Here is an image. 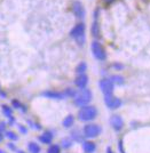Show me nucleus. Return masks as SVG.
Instances as JSON below:
<instances>
[{
	"label": "nucleus",
	"mask_w": 150,
	"mask_h": 153,
	"mask_svg": "<svg viewBox=\"0 0 150 153\" xmlns=\"http://www.w3.org/2000/svg\"><path fill=\"white\" fill-rule=\"evenodd\" d=\"M92 92L87 88H84V89H80L78 92H76L75 95H74V102L77 106H86L88 105V103L92 101Z\"/></svg>",
	"instance_id": "1"
},
{
	"label": "nucleus",
	"mask_w": 150,
	"mask_h": 153,
	"mask_svg": "<svg viewBox=\"0 0 150 153\" xmlns=\"http://www.w3.org/2000/svg\"><path fill=\"white\" fill-rule=\"evenodd\" d=\"M98 116V110L95 106H90V105H86L83 106L82 109L79 110L78 112V118L80 121H92L93 119H95Z\"/></svg>",
	"instance_id": "2"
},
{
	"label": "nucleus",
	"mask_w": 150,
	"mask_h": 153,
	"mask_svg": "<svg viewBox=\"0 0 150 153\" xmlns=\"http://www.w3.org/2000/svg\"><path fill=\"white\" fill-rule=\"evenodd\" d=\"M70 37L74 38L79 46H84L85 40H86V38H85V24L78 23L75 28L70 31Z\"/></svg>",
	"instance_id": "3"
},
{
	"label": "nucleus",
	"mask_w": 150,
	"mask_h": 153,
	"mask_svg": "<svg viewBox=\"0 0 150 153\" xmlns=\"http://www.w3.org/2000/svg\"><path fill=\"white\" fill-rule=\"evenodd\" d=\"M90 49L93 53V56L99 61H104L107 59V54L105 51L103 49V47L101 46V44L99 41H93L90 45Z\"/></svg>",
	"instance_id": "4"
},
{
	"label": "nucleus",
	"mask_w": 150,
	"mask_h": 153,
	"mask_svg": "<svg viewBox=\"0 0 150 153\" xmlns=\"http://www.w3.org/2000/svg\"><path fill=\"white\" fill-rule=\"evenodd\" d=\"M101 127L98 124H86L84 127V136L87 138H94L100 135Z\"/></svg>",
	"instance_id": "5"
},
{
	"label": "nucleus",
	"mask_w": 150,
	"mask_h": 153,
	"mask_svg": "<svg viewBox=\"0 0 150 153\" xmlns=\"http://www.w3.org/2000/svg\"><path fill=\"white\" fill-rule=\"evenodd\" d=\"M104 103L105 105L110 110H116L121 106V100L111 95H104Z\"/></svg>",
	"instance_id": "6"
},
{
	"label": "nucleus",
	"mask_w": 150,
	"mask_h": 153,
	"mask_svg": "<svg viewBox=\"0 0 150 153\" xmlns=\"http://www.w3.org/2000/svg\"><path fill=\"white\" fill-rule=\"evenodd\" d=\"M101 92L104 95H111L113 92V82L110 79H102L99 82Z\"/></svg>",
	"instance_id": "7"
},
{
	"label": "nucleus",
	"mask_w": 150,
	"mask_h": 153,
	"mask_svg": "<svg viewBox=\"0 0 150 153\" xmlns=\"http://www.w3.org/2000/svg\"><path fill=\"white\" fill-rule=\"evenodd\" d=\"M41 96L47 97L49 100H56V101H61L65 98L64 93H60V92H54V90H46L44 93H41Z\"/></svg>",
	"instance_id": "8"
},
{
	"label": "nucleus",
	"mask_w": 150,
	"mask_h": 153,
	"mask_svg": "<svg viewBox=\"0 0 150 153\" xmlns=\"http://www.w3.org/2000/svg\"><path fill=\"white\" fill-rule=\"evenodd\" d=\"M72 12H74L76 17H78V18L85 17V8L80 1H75L72 4Z\"/></svg>",
	"instance_id": "9"
},
{
	"label": "nucleus",
	"mask_w": 150,
	"mask_h": 153,
	"mask_svg": "<svg viewBox=\"0 0 150 153\" xmlns=\"http://www.w3.org/2000/svg\"><path fill=\"white\" fill-rule=\"evenodd\" d=\"M110 124H111V127L116 131H119L124 127V120H123V118L120 117V116L116 114V116H112V117L110 118Z\"/></svg>",
	"instance_id": "10"
},
{
	"label": "nucleus",
	"mask_w": 150,
	"mask_h": 153,
	"mask_svg": "<svg viewBox=\"0 0 150 153\" xmlns=\"http://www.w3.org/2000/svg\"><path fill=\"white\" fill-rule=\"evenodd\" d=\"M99 13H100V9H96L95 12H94V21H93V24H92V29H90V32H92V34L93 37H95V38H98L100 37V26H99Z\"/></svg>",
	"instance_id": "11"
},
{
	"label": "nucleus",
	"mask_w": 150,
	"mask_h": 153,
	"mask_svg": "<svg viewBox=\"0 0 150 153\" xmlns=\"http://www.w3.org/2000/svg\"><path fill=\"white\" fill-rule=\"evenodd\" d=\"M87 83H88V77L86 74H79L75 80V85L78 88H80V89L86 88Z\"/></svg>",
	"instance_id": "12"
},
{
	"label": "nucleus",
	"mask_w": 150,
	"mask_h": 153,
	"mask_svg": "<svg viewBox=\"0 0 150 153\" xmlns=\"http://www.w3.org/2000/svg\"><path fill=\"white\" fill-rule=\"evenodd\" d=\"M53 139V134L51 131H45L43 135L39 136V141L44 144H51Z\"/></svg>",
	"instance_id": "13"
},
{
	"label": "nucleus",
	"mask_w": 150,
	"mask_h": 153,
	"mask_svg": "<svg viewBox=\"0 0 150 153\" xmlns=\"http://www.w3.org/2000/svg\"><path fill=\"white\" fill-rule=\"evenodd\" d=\"M83 150L85 153H94L96 150V145L93 142H84Z\"/></svg>",
	"instance_id": "14"
},
{
	"label": "nucleus",
	"mask_w": 150,
	"mask_h": 153,
	"mask_svg": "<svg viewBox=\"0 0 150 153\" xmlns=\"http://www.w3.org/2000/svg\"><path fill=\"white\" fill-rule=\"evenodd\" d=\"M2 112H4V114H5L6 117L9 118V122H10V124L15 122V119L13 118V111H12V109H10L9 106L2 105Z\"/></svg>",
	"instance_id": "15"
},
{
	"label": "nucleus",
	"mask_w": 150,
	"mask_h": 153,
	"mask_svg": "<svg viewBox=\"0 0 150 153\" xmlns=\"http://www.w3.org/2000/svg\"><path fill=\"white\" fill-rule=\"evenodd\" d=\"M75 122V118L74 116H71V114H69L67 118H64V120L62 121V124H63V127H65V128H70L72 124Z\"/></svg>",
	"instance_id": "16"
},
{
	"label": "nucleus",
	"mask_w": 150,
	"mask_h": 153,
	"mask_svg": "<svg viewBox=\"0 0 150 153\" xmlns=\"http://www.w3.org/2000/svg\"><path fill=\"white\" fill-rule=\"evenodd\" d=\"M86 70H87V64H86L85 62H80V63L77 65V67H76V72H77L78 75H79V74H85Z\"/></svg>",
	"instance_id": "17"
},
{
	"label": "nucleus",
	"mask_w": 150,
	"mask_h": 153,
	"mask_svg": "<svg viewBox=\"0 0 150 153\" xmlns=\"http://www.w3.org/2000/svg\"><path fill=\"white\" fill-rule=\"evenodd\" d=\"M28 149H29L30 153H40V146L38 145L37 143H35V142H31V143H29Z\"/></svg>",
	"instance_id": "18"
},
{
	"label": "nucleus",
	"mask_w": 150,
	"mask_h": 153,
	"mask_svg": "<svg viewBox=\"0 0 150 153\" xmlns=\"http://www.w3.org/2000/svg\"><path fill=\"white\" fill-rule=\"evenodd\" d=\"M110 80L113 82V85L116 83V85H123L124 83V78L121 77V75H118V74H116V75H112L111 78H110Z\"/></svg>",
	"instance_id": "19"
},
{
	"label": "nucleus",
	"mask_w": 150,
	"mask_h": 153,
	"mask_svg": "<svg viewBox=\"0 0 150 153\" xmlns=\"http://www.w3.org/2000/svg\"><path fill=\"white\" fill-rule=\"evenodd\" d=\"M12 104H13L14 109H20L21 111H23V112H25V111H26V110H25V106H23L22 104L18 102L17 100H13V101H12Z\"/></svg>",
	"instance_id": "20"
},
{
	"label": "nucleus",
	"mask_w": 150,
	"mask_h": 153,
	"mask_svg": "<svg viewBox=\"0 0 150 153\" xmlns=\"http://www.w3.org/2000/svg\"><path fill=\"white\" fill-rule=\"evenodd\" d=\"M47 153H60V146L54 144V145H51L49 149L47 150Z\"/></svg>",
	"instance_id": "21"
},
{
	"label": "nucleus",
	"mask_w": 150,
	"mask_h": 153,
	"mask_svg": "<svg viewBox=\"0 0 150 153\" xmlns=\"http://www.w3.org/2000/svg\"><path fill=\"white\" fill-rule=\"evenodd\" d=\"M61 144H62V146H63L64 149H69L70 146L72 145V142H71L70 138H63L62 142H61Z\"/></svg>",
	"instance_id": "22"
},
{
	"label": "nucleus",
	"mask_w": 150,
	"mask_h": 153,
	"mask_svg": "<svg viewBox=\"0 0 150 153\" xmlns=\"http://www.w3.org/2000/svg\"><path fill=\"white\" fill-rule=\"evenodd\" d=\"M6 136L9 139H12V141H17L18 139V136L16 135L14 131H6Z\"/></svg>",
	"instance_id": "23"
},
{
	"label": "nucleus",
	"mask_w": 150,
	"mask_h": 153,
	"mask_svg": "<svg viewBox=\"0 0 150 153\" xmlns=\"http://www.w3.org/2000/svg\"><path fill=\"white\" fill-rule=\"evenodd\" d=\"M71 136H72V138L75 139V141H77V142H82V135L79 134V131H72V134H71Z\"/></svg>",
	"instance_id": "24"
},
{
	"label": "nucleus",
	"mask_w": 150,
	"mask_h": 153,
	"mask_svg": "<svg viewBox=\"0 0 150 153\" xmlns=\"http://www.w3.org/2000/svg\"><path fill=\"white\" fill-rule=\"evenodd\" d=\"M75 93H76V90H74V89H67L65 92H64V95H65V97L67 96H70V97H74V95H75Z\"/></svg>",
	"instance_id": "25"
},
{
	"label": "nucleus",
	"mask_w": 150,
	"mask_h": 153,
	"mask_svg": "<svg viewBox=\"0 0 150 153\" xmlns=\"http://www.w3.org/2000/svg\"><path fill=\"white\" fill-rule=\"evenodd\" d=\"M29 124H30L31 126H32V127H31V128H33V129H40V128H41V127H40V126H39V124H35V122H32V121H29Z\"/></svg>",
	"instance_id": "26"
},
{
	"label": "nucleus",
	"mask_w": 150,
	"mask_h": 153,
	"mask_svg": "<svg viewBox=\"0 0 150 153\" xmlns=\"http://www.w3.org/2000/svg\"><path fill=\"white\" fill-rule=\"evenodd\" d=\"M18 129H20V131L23 133V134H26V133H28V129H26L24 126H18Z\"/></svg>",
	"instance_id": "27"
},
{
	"label": "nucleus",
	"mask_w": 150,
	"mask_h": 153,
	"mask_svg": "<svg viewBox=\"0 0 150 153\" xmlns=\"http://www.w3.org/2000/svg\"><path fill=\"white\" fill-rule=\"evenodd\" d=\"M115 1H116V0H103V2H104L105 5H111Z\"/></svg>",
	"instance_id": "28"
},
{
	"label": "nucleus",
	"mask_w": 150,
	"mask_h": 153,
	"mask_svg": "<svg viewBox=\"0 0 150 153\" xmlns=\"http://www.w3.org/2000/svg\"><path fill=\"white\" fill-rule=\"evenodd\" d=\"M5 128H6V124L5 122H0V131L5 130Z\"/></svg>",
	"instance_id": "29"
},
{
	"label": "nucleus",
	"mask_w": 150,
	"mask_h": 153,
	"mask_svg": "<svg viewBox=\"0 0 150 153\" xmlns=\"http://www.w3.org/2000/svg\"><path fill=\"white\" fill-rule=\"evenodd\" d=\"M113 67H115V69H118V70H121V69H124V66L119 65V64H115V65H113Z\"/></svg>",
	"instance_id": "30"
},
{
	"label": "nucleus",
	"mask_w": 150,
	"mask_h": 153,
	"mask_svg": "<svg viewBox=\"0 0 150 153\" xmlns=\"http://www.w3.org/2000/svg\"><path fill=\"white\" fill-rule=\"evenodd\" d=\"M8 147H9L10 150H16L15 145H14V144H12V143H9V144H8Z\"/></svg>",
	"instance_id": "31"
},
{
	"label": "nucleus",
	"mask_w": 150,
	"mask_h": 153,
	"mask_svg": "<svg viewBox=\"0 0 150 153\" xmlns=\"http://www.w3.org/2000/svg\"><path fill=\"white\" fill-rule=\"evenodd\" d=\"M107 153H113L112 150H111V147H108V149H107Z\"/></svg>",
	"instance_id": "32"
},
{
	"label": "nucleus",
	"mask_w": 150,
	"mask_h": 153,
	"mask_svg": "<svg viewBox=\"0 0 150 153\" xmlns=\"http://www.w3.org/2000/svg\"><path fill=\"white\" fill-rule=\"evenodd\" d=\"M2 138H4V136H2V135H1V134H0V142H1V141H2Z\"/></svg>",
	"instance_id": "33"
},
{
	"label": "nucleus",
	"mask_w": 150,
	"mask_h": 153,
	"mask_svg": "<svg viewBox=\"0 0 150 153\" xmlns=\"http://www.w3.org/2000/svg\"><path fill=\"white\" fill-rule=\"evenodd\" d=\"M0 153H6L5 151H2V150H0Z\"/></svg>",
	"instance_id": "34"
},
{
	"label": "nucleus",
	"mask_w": 150,
	"mask_h": 153,
	"mask_svg": "<svg viewBox=\"0 0 150 153\" xmlns=\"http://www.w3.org/2000/svg\"><path fill=\"white\" fill-rule=\"evenodd\" d=\"M20 153H24V152H20Z\"/></svg>",
	"instance_id": "35"
}]
</instances>
